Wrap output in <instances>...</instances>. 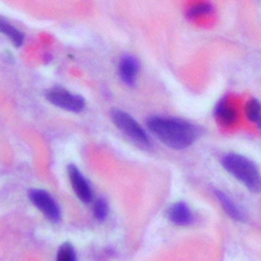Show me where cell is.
I'll return each instance as SVG.
<instances>
[{"label":"cell","instance_id":"8992f818","mask_svg":"<svg viewBox=\"0 0 261 261\" xmlns=\"http://www.w3.org/2000/svg\"><path fill=\"white\" fill-rule=\"evenodd\" d=\"M68 176L72 186V189L80 200L85 203H89L92 200V192L91 189L85 179V177L81 174L79 169L73 165L70 164L67 167Z\"/></svg>","mask_w":261,"mask_h":261},{"label":"cell","instance_id":"277c9868","mask_svg":"<svg viewBox=\"0 0 261 261\" xmlns=\"http://www.w3.org/2000/svg\"><path fill=\"white\" fill-rule=\"evenodd\" d=\"M46 98L52 104L72 112H79L85 107V101L81 96L70 94L60 88L49 90L46 94Z\"/></svg>","mask_w":261,"mask_h":261},{"label":"cell","instance_id":"4fadbf2b","mask_svg":"<svg viewBox=\"0 0 261 261\" xmlns=\"http://www.w3.org/2000/svg\"><path fill=\"white\" fill-rule=\"evenodd\" d=\"M56 261H76L72 246L68 243L62 244L58 250Z\"/></svg>","mask_w":261,"mask_h":261},{"label":"cell","instance_id":"8fae6325","mask_svg":"<svg viewBox=\"0 0 261 261\" xmlns=\"http://www.w3.org/2000/svg\"><path fill=\"white\" fill-rule=\"evenodd\" d=\"M0 32L3 33L5 36H7L12 44L16 47H19L23 43V35L20 31L12 27L10 23L0 19Z\"/></svg>","mask_w":261,"mask_h":261},{"label":"cell","instance_id":"7a4b0ae2","mask_svg":"<svg viewBox=\"0 0 261 261\" xmlns=\"http://www.w3.org/2000/svg\"><path fill=\"white\" fill-rule=\"evenodd\" d=\"M221 165L249 191L253 193L261 192V174L255 163L250 159L240 154L228 153L222 157Z\"/></svg>","mask_w":261,"mask_h":261},{"label":"cell","instance_id":"3957f363","mask_svg":"<svg viewBox=\"0 0 261 261\" xmlns=\"http://www.w3.org/2000/svg\"><path fill=\"white\" fill-rule=\"evenodd\" d=\"M113 123L135 144L142 148L150 146V140L143 127L126 112L115 109L111 112Z\"/></svg>","mask_w":261,"mask_h":261},{"label":"cell","instance_id":"6da1fadb","mask_svg":"<svg viewBox=\"0 0 261 261\" xmlns=\"http://www.w3.org/2000/svg\"><path fill=\"white\" fill-rule=\"evenodd\" d=\"M147 126L164 145L176 150L188 148L198 137L195 125L178 118L151 116L147 120Z\"/></svg>","mask_w":261,"mask_h":261},{"label":"cell","instance_id":"5b68a950","mask_svg":"<svg viewBox=\"0 0 261 261\" xmlns=\"http://www.w3.org/2000/svg\"><path fill=\"white\" fill-rule=\"evenodd\" d=\"M30 200L42 213L51 221L57 222L60 219V210L52 197L42 190H31Z\"/></svg>","mask_w":261,"mask_h":261},{"label":"cell","instance_id":"ba28073f","mask_svg":"<svg viewBox=\"0 0 261 261\" xmlns=\"http://www.w3.org/2000/svg\"><path fill=\"white\" fill-rule=\"evenodd\" d=\"M169 220L179 226L189 225L193 221V214L188 205L184 202H176L170 206L167 212Z\"/></svg>","mask_w":261,"mask_h":261},{"label":"cell","instance_id":"9c48e42d","mask_svg":"<svg viewBox=\"0 0 261 261\" xmlns=\"http://www.w3.org/2000/svg\"><path fill=\"white\" fill-rule=\"evenodd\" d=\"M215 115L224 124H231L237 118V111L227 100H221L215 107Z\"/></svg>","mask_w":261,"mask_h":261},{"label":"cell","instance_id":"30bf717a","mask_svg":"<svg viewBox=\"0 0 261 261\" xmlns=\"http://www.w3.org/2000/svg\"><path fill=\"white\" fill-rule=\"evenodd\" d=\"M215 196L229 217H231L234 220L244 219L243 213L240 211L238 206L233 203V201H231V199L226 194H224L221 191H215Z\"/></svg>","mask_w":261,"mask_h":261},{"label":"cell","instance_id":"9a60e30c","mask_svg":"<svg viewBox=\"0 0 261 261\" xmlns=\"http://www.w3.org/2000/svg\"><path fill=\"white\" fill-rule=\"evenodd\" d=\"M212 7L208 3H199L195 5L194 7H191V9L188 12V15L190 17H198L199 15L209 13L211 11Z\"/></svg>","mask_w":261,"mask_h":261},{"label":"cell","instance_id":"52a82bcc","mask_svg":"<svg viewBox=\"0 0 261 261\" xmlns=\"http://www.w3.org/2000/svg\"><path fill=\"white\" fill-rule=\"evenodd\" d=\"M139 69H140L139 62L132 55H124L119 60L118 73L121 81L127 86L135 85Z\"/></svg>","mask_w":261,"mask_h":261},{"label":"cell","instance_id":"7c38bea8","mask_svg":"<svg viewBox=\"0 0 261 261\" xmlns=\"http://www.w3.org/2000/svg\"><path fill=\"white\" fill-rule=\"evenodd\" d=\"M247 117L261 128V104L258 100L252 99L246 105Z\"/></svg>","mask_w":261,"mask_h":261},{"label":"cell","instance_id":"5bb4252c","mask_svg":"<svg viewBox=\"0 0 261 261\" xmlns=\"http://www.w3.org/2000/svg\"><path fill=\"white\" fill-rule=\"evenodd\" d=\"M94 214L98 220H104L108 214V205L104 199H98L94 205Z\"/></svg>","mask_w":261,"mask_h":261}]
</instances>
